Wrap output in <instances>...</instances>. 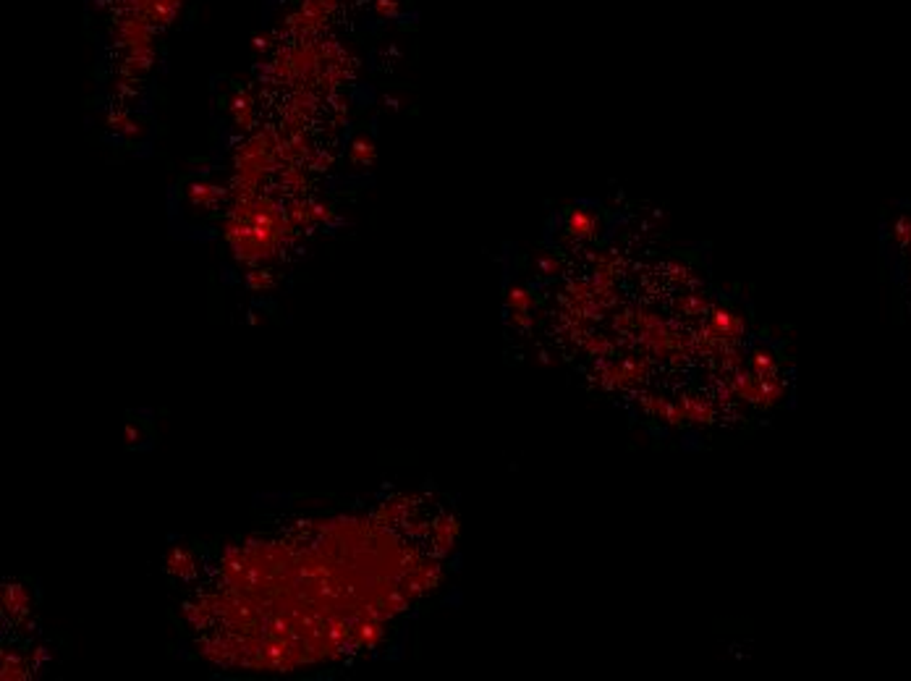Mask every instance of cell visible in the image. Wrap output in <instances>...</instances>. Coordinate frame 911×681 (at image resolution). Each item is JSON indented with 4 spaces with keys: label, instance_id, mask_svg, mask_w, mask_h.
Listing matches in <instances>:
<instances>
[{
    "label": "cell",
    "instance_id": "obj_4",
    "mask_svg": "<svg viewBox=\"0 0 911 681\" xmlns=\"http://www.w3.org/2000/svg\"><path fill=\"white\" fill-rule=\"evenodd\" d=\"M568 228H571V234L576 236H589L592 234V228H595V218L584 210H576L568 220Z\"/></svg>",
    "mask_w": 911,
    "mask_h": 681
},
{
    "label": "cell",
    "instance_id": "obj_3",
    "mask_svg": "<svg viewBox=\"0 0 911 681\" xmlns=\"http://www.w3.org/2000/svg\"><path fill=\"white\" fill-rule=\"evenodd\" d=\"M189 197H192L194 204H212L218 197H223V192L218 187H212V184H192Z\"/></svg>",
    "mask_w": 911,
    "mask_h": 681
},
{
    "label": "cell",
    "instance_id": "obj_1",
    "mask_svg": "<svg viewBox=\"0 0 911 681\" xmlns=\"http://www.w3.org/2000/svg\"><path fill=\"white\" fill-rule=\"evenodd\" d=\"M115 37L126 50L147 48V45H152V21L145 16H137V14H126L115 24Z\"/></svg>",
    "mask_w": 911,
    "mask_h": 681
},
{
    "label": "cell",
    "instance_id": "obj_7",
    "mask_svg": "<svg viewBox=\"0 0 911 681\" xmlns=\"http://www.w3.org/2000/svg\"><path fill=\"white\" fill-rule=\"evenodd\" d=\"M249 286H254V288H267V286H270V273H265V270H251Z\"/></svg>",
    "mask_w": 911,
    "mask_h": 681
},
{
    "label": "cell",
    "instance_id": "obj_8",
    "mask_svg": "<svg viewBox=\"0 0 911 681\" xmlns=\"http://www.w3.org/2000/svg\"><path fill=\"white\" fill-rule=\"evenodd\" d=\"M267 42H270V40H267V37H254V48H257V50H265V48H267Z\"/></svg>",
    "mask_w": 911,
    "mask_h": 681
},
{
    "label": "cell",
    "instance_id": "obj_5",
    "mask_svg": "<svg viewBox=\"0 0 911 681\" xmlns=\"http://www.w3.org/2000/svg\"><path fill=\"white\" fill-rule=\"evenodd\" d=\"M372 157H375V147H372V142L370 139H356L354 145H351V160L354 162H359V165H367V162H372Z\"/></svg>",
    "mask_w": 911,
    "mask_h": 681
},
{
    "label": "cell",
    "instance_id": "obj_2",
    "mask_svg": "<svg viewBox=\"0 0 911 681\" xmlns=\"http://www.w3.org/2000/svg\"><path fill=\"white\" fill-rule=\"evenodd\" d=\"M234 118H236V123H239V126H241V129H251V123H254V105H251V100H249V95H246V92H241V95H236L234 98Z\"/></svg>",
    "mask_w": 911,
    "mask_h": 681
},
{
    "label": "cell",
    "instance_id": "obj_6",
    "mask_svg": "<svg viewBox=\"0 0 911 681\" xmlns=\"http://www.w3.org/2000/svg\"><path fill=\"white\" fill-rule=\"evenodd\" d=\"M398 6H401V0H375V11H378V16L382 19H390L398 14Z\"/></svg>",
    "mask_w": 911,
    "mask_h": 681
}]
</instances>
